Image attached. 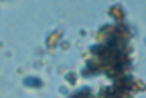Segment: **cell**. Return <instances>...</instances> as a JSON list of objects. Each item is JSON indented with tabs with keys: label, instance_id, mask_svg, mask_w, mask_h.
I'll use <instances>...</instances> for the list:
<instances>
[{
	"label": "cell",
	"instance_id": "obj_1",
	"mask_svg": "<svg viewBox=\"0 0 146 98\" xmlns=\"http://www.w3.org/2000/svg\"><path fill=\"white\" fill-rule=\"evenodd\" d=\"M24 83L26 85L31 86H36L39 84L40 82L36 79L32 77H28L25 80Z\"/></svg>",
	"mask_w": 146,
	"mask_h": 98
}]
</instances>
